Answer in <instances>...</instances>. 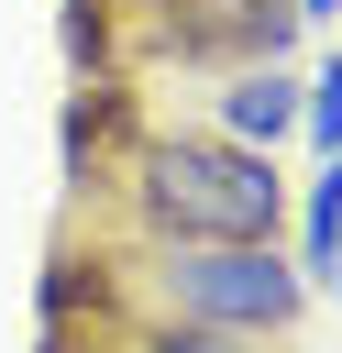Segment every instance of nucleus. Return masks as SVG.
I'll list each match as a JSON object with an SVG mask.
<instances>
[{
    "label": "nucleus",
    "instance_id": "nucleus-1",
    "mask_svg": "<svg viewBox=\"0 0 342 353\" xmlns=\"http://www.w3.org/2000/svg\"><path fill=\"white\" fill-rule=\"evenodd\" d=\"M121 199L143 243H276L298 188L276 176V154H243L221 132H132Z\"/></svg>",
    "mask_w": 342,
    "mask_h": 353
},
{
    "label": "nucleus",
    "instance_id": "nucleus-5",
    "mask_svg": "<svg viewBox=\"0 0 342 353\" xmlns=\"http://www.w3.org/2000/svg\"><path fill=\"white\" fill-rule=\"evenodd\" d=\"M298 132H309L320 154H342V55H320V66L298 77Z\"/></svg>",
    "mask_w": 342,
    "mask_h": 353
},
{
    "label": "nucleus",
    "instance_id": "nucleus-7",
    "mask_svg": "<svg viewBox=\"0 0 342 353\" xmlns=\"http://www.w3.org/2000/svg\"><path fill=\"white\" fill-rule=\"evenodd\" d=\"M331 11H342V0H298V22H331Z\"/></svg>",
    "mask_w": 342,
    "mask_h": 353
},
{
    "label": "nucleus",
    "instance_id": "nucleus-4",
    "mask_svg": "<svg viewBox=\"0 0 342 353\" xmlns=\"http://www.w3.org/2000/svg\"><path fill=\"white\" fill-rule=\"evenodd\" d=\"M331 243H342V154H320V165H309V199H298V276H309V287H320Z\"/></svg>",
    "mask_w": 342,
    "mask_h": 353
},
{
    "label": "nucleus",
    "instance_id": "nucleus-3",
    "mask_svg": "<svg viewBox=\"0 0 342 353\" xmlns=\"http://www.w3.org/2000/svg\"><path fill=\"white\" fill-rule=\"evenodd\" d=\"M210 132H221V143H243V154H276V143L298 132V66H221Z\"/></svg>",
    "mask_w": 342,
    "mask_h": 353
},
{
    "label": "nucleus",
    "instance_id": "nucleus-2",
    "mask_svg": "<svg viewBox=\"0 0 342 353\" xmlns=\"http://www.w3.org/2000/svg\"><path fill=\"white\" fill-rule=\"evenodd\" d=\"M143 298L154 320H199L232 342H287L309 309V276L287 243H143Z\"/></svg>",
    "mask_w": 342,
    "mask_h": 353
},
{
    "label": "nucleus",
    "instance_id": "nucleus-8",
    "mask_svg": "<svg viewBox=\"0 0 342 353\" xmlns=\"http://www.w3.org/2000/svg\"><path fill=\"white\" fill-rule=\"evenodd\" d=\"M320 287H331V298H342V243H331V265H320Z\"/></svg>",
    "mask_w": 342,
    "mask_h": 353
},
{
    "label": "nucleus",
    "instance_id": "nucleus-6",
    "mask_svg": "<svg viewBox=\"0 0 342 353\" xmlns=\"http://www.w3.org/2000/svg\"><path fill=\"white\" fill-rule=\"evenodd\" d=\"M132 353H254V342H232V331H199V320H143V331H132Z\"/></svg>",
    "mask_w": 342,
    "mask_h": 353
}]
</instances>
